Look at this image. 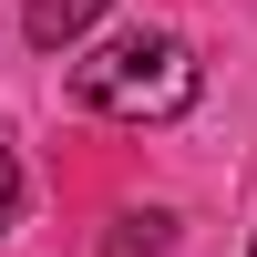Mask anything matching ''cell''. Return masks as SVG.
I'll return each instance as SVG.
<instances>
[{"mask_svg": "<svg viewBox=\"0 0 257 257\" xmlns=\"http://www.w3.org/2000/svg\"><path fill=\"white\" fill-rule=\"evenodd\" d=\"M247 257H257V247H247Z\"/></svg>", "mask_w": 257, "mask_h": 257, "instance_id": "5", "label": "cell"}, {"mask_svg": "<svg viewBox=\"0 0 257 257\" xmlns=\"http://www.w3.org/2000/svg\"><path fill=\"white\" fill-rule=\"evenodd\" d=\"M113 11V0H21V41L31 52H82V31Z\"/></svg>", "mask_w": 257, "mask_h": 257, "instance_id": "2", "label": "cell"}, {"mask_svg": "<svg viewBox=\"0 0 257 257\" xmlns=\"http://www.w3.org/2000/svg\"><path fill=\"white\" fill-rule=\"evenodd\" d=\"M72 93L113 123H175V113H196L206 62H196L185 31H113V41L72 52Z\"/></svg>", "mask_w": 257, "mask_h": 257, "instance_id": "1", "label": "cell"}, {"mask_svg": "<svg viewBox=\"0 0 257 257\" xmlns=\"http://www.w3.org/2000/svg\"><path fill=\"white\" fill-rule=\"evenodd\" d=\"M175 247V216L165 206H134V216H113V237H103V257H165Z\"/></svg>", "mask_w": 257, "mask_h": 257, "instance_id": "3", "label": "cell"}, {"mask_svg": "<svg viewBox=\"0 0 257 257\" xmlns=\"http://www.w3.org/2000/svg\"><path fill=\"white\" fill-rule=\"evenodd\" d=\"M11 216H21V155L0 144V237H11Z\"/></svg>", "mask_w": 257, "mask_h": 257, "instance_id": "4", "label": "cell"}]
</instances>
